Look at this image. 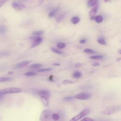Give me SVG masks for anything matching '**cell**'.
<instances>
[{"label":"cell","mask_w":121,"mask_h":121,"mask_svg":"<svg viewBox=\"0 0 121 121\" xmlns=\"http://www.w3.org/2000/svg\"><path fill=\"white\" fill-rule=\"evenodd\" d=\"M52 113L49 110H44L41 113L39 119L41 121H50L52 119Z\"/></svg>","instance_id":"obj_1"},{"label":"cell","mask_w":121,"mask_h":121,"mask_svg":"<svg viewBox=\"0 0 121 121\" xmlns=\"http://www.w3.org/2000/svg\"><path fill=\"white\" fill-rule=\"evenodd\" d=\"M90 112V109L88 108H86L80 112L78 114L76 115L72 118L69 121H78L82 118H83L85 115L88 114Z\"/></svg>","instance_id":"obj_2"},{"label":"cell","mask_w":121,"mask_h":121,"mask_svg":"<svg viewBox=\"0 0 121 121\" xmlns=\"http://www.w3.org/2000/svg\"><path fill=\"white\" fill-rule=\"evenodd\" d=\"M22 92V90L17 87H9L0 90V93L2 95L13 93H18Z\"/></svg>","instance_id":"obj_3"},{"label":"cell","mask_w":121,"mask_h":121,"mask_svg":"<svg viewBox=\"0 0 121 121\" xmlns=\"http://www.w3.org/2000/svg\"><path fill=\"white\" fill-rule=\"evenodd\" d=\"M91 94L86 92H82L76 95L75 98L81 100H85L88 99L91 97Z\"/></svg>","instance_id":"obj_4"},{"label":"cell","mask_w":121,"mask_h":121,"mask_svg":"<svg viewBox=\"0 0 121 121\" xmlns=\"http://www.w3.org/2000/svg\"><path fill=\"white\" fill-rule=\"evenodd\" d=\"M117 108L115 106H109L105 108L103 113L104 114L109 115L114 113L117 111Z\"/></svg>","instance_id":"obj_5"},{"label":"cell","mask_w":121,"mask_h":121,"mask_svg":"<svg viewBox=\"0 0 121 121\" xmlns=\"http://www.w3.org/2000/svg\"><path fill=\"white\" fill-rule=\"evenodd\" d=\"M11 7L12 8L17 11L22 10L25 8V6L23 3L17 2H12L11 4Z\"/></svg>","instance_id":"obj_6"},{"label":"cell","mask_w":121,"mask_h":121,"mask_svg":"<svg viewBox=\"0 0 121 121\" xmlns=\"http://www.w3.org/2000/svg\"><path fill=\"white\" fill-rule=\"evenodd\" d=\"M39 95L41 98L49 99L50 97V93L46 90H41L39 92Z\"/></svg>","instance_id":"obj_7"},{"label":"cell","mask_w":121,"mask_h":121,"mask_svg":"<svg viewBox=\"0 0 121 121\" xmlns=\"http://www.w3.org/2000/svg\"><path fill=\"white\" fill-rule=\"evenodd\" d=\"M42 41H43V38L41 37H37L35 38L34 39V42L31 44V48H33L35 47L36 46H38L39 44H40Z\"/></svg>","instance_id":"obj_8"},{"label":"cell","mask_w":121,"mask_h":121,"mask_svg":"<svg viewBox=\"0 0 121 121\" xmlns=\"http://www.w3.org/2000/svg\"><path fill=\"white\" fill-rule=\"evenodd\" d=\"M29 61H22L21 62H20L18 64H17V65H15V68H22L24 66H26L27 65H28L29 63Z\"/></svg>","instance_id":"obj_9"},{"label":"cell","mask_w":121,"mask_h":121,"mask_svg":"<svg viewBox=\"0 0 121 121\" xmlns=\"http://www.w3.org/2000/svg\"><path fill=\"white\" fill-rule=\"evenodd\" d=\"M59 10V8H56L53 9L52 10H51L49 12V13L48 14L49 17H54Z\"/></svg>","instance_id":"obj_10"},{"label":"cell","mask_w":121,"mask_h":121,"mask_svg":"<svg viewBox=\"0 0 121 121\" xmlns=\"http://www.w3.org/2000/svg\"><path fill=\"white\" fill-rule=\"evenodd\" d=\"M97 11V7L96 6L94 7L93 8H92L89 11V15L90 17H93L96 13Z\"/></svg>","instance_id":"obj_11"},{"label":"cell","mask_w":121,"mask_h":121,"mask_svg":"<svg viewBox=\"0 0 121 121\" xmlns=\"http://www.w3.org/2000/svg\"><path fill=\"white\" fill-rule=\"evenodd\" d=\"M10 52L8 51H4L0 52V58L7 57L10 55Z\"/></svg>","instance_id":"obj_12"},{"label":"cell","mask_w":121,"mask_h":121,"mask_svg":"<svg viewBox=\"0 0 121 121\" xmlns=\"http://www.w3.org/2000/svg\"><path fill=\"white\" fill-rule=\"evenodd\" d=\"M94 20L97 23H101L103 21V17L102 16L98 15L94 17Z\"/></svg>","instance_id":"obj_13"},{"label":"cell","mask_w":121,"mask_h":121,"mask_svg":"<svg viewBox=\"0 0 121 121\" xmlns=\"http://www.w3.org/2000/svg\"><path fill=\"white\" fill-rule=\"evenodd\" d=\"M97 2L98 1L96 0H89L87 2V5L88 7H92L95 5Z\"/></svg>","instance_id":"obj_14"},{"label":"cell","mask_w":121,"mask_h":121,"mask_svg":"<svg viewBox=\"0 0 121 121\" xmlns=\"http://www.w3.org/2000/svg\"><path fill=\"white\" fill-rule=\"evenodd\" d=\"M81 76H82V74L79 71H76L72 74L73 77L74 78H80L81 77Z\"/></svg>","instance_id":"obj_15"},{"label":"cell","mask_w":121,"mask_h":121,"mask_svg":"<svg viewBox=\"0 0 121 121\" xmlns=\"http://www.w3.org/2000/svg\"><path fill=\"white\" fill-rule=\"evenodd\" d=\"M80 21V18L78 17H72L71 22L74 24H77Z\"/></svg>","instance_id":"obj_16"},{"label":"cell","mask_w":121,"mask_h":121,"mask_svg":"<svg viewBox=\"0 0 121 121\" xmlns=\"http://www.w3.org/2000/svg\"><path fill=\"white\" fill-rule=\"evenodd\" d=\"M42 65L41 64L39 63H35V64H32L29 66V68L31 69H39L40 68Z\"/></svg>","instance_id":"obj_17"},{"label":"cell","mask_w":121,"mask_h":121,"mask_svg":"<svg viewBox=\"0 0 121 121\" xmlns=\"http://www.w3.org/2000/svg\"><path fill=\"white\" fill-rule=\"evenodd\" d=\"M7 31V28L5 26L3 25L0 26V35L4 34Z\"/></svg>","instance_id":"obj_18"},{"label":"cell","mask_w":121,"mask_h":121,"mask_svg":"<svg viewBox=\"0 0 121 121\" xmlns=\"http://www.w3.org/2000/svg\"><path fill=\"white\" fill-rule=\"evenodd\" d=\"M97 42L101 44V45H105L106 44V42H105V40L104 39V38H103V37H99L97 39Z\"/></svg>","instance_id":"obj_19"},{"label":"cell","mask_w":121,"mask_h":121,"mask_svg":"<svg viewBox=\"0 0 121 121\" xmlns=\"http://www.w3.org/2000/svg\"><path fill=\"white\" fill-rule=\"evenodd\" d=\"M52 119L55 121H58L60 119V115L57 113H53L52 115Z\"/></svg>","instance_id":"obj_20"},{"label":"cell","mask_w":121,"mask_h":121,"mask_svg":"<svg viewBox=\"0 0 121 121\" xmlns=\"http://www.w3.org/2000/svg\"><path fill=\"white\" fill-rule=\"evenodd\" d=\"M11 79V78L9 77H0V82H3L5 81H9Z\"/></svg>","instance_id":"obj_21"},{"label":"cell","mask_w":121,"mask_h":121,"mask_svg":"<svg viewBox=\"0 0 121 121\" xmlns=\"http://www.w3.org/2000/svg\"><path fill=\"white\" fill-rule=\"evenodd\" d=\"M103 58V56L101 55H95L90 57V59L92 60H100Z\"/></svg>","instance_id":"obj_22"},{"label":"cell","mask_w":121,"mask_h":121,"mask_svg":"<svg viewBox=\"0 0 121 121\" xmlns=\"http://www.w3.org/2000/svg\"><path fill=\"white\" fill-rule=\"evenodd\" d=\"M43 34V32L42 31L39 30V31H35L33 32L32 34L34 35L38 36V35H42Z\"/></svg>","instance_id":"obj_23"},{"label":"cell","mask_w":121,"mask_h":121,"mask_svg":"<svg viewBox=\"0 0 121 121\" xmlns=\"http://www.w3.org/2000/svg\"><path fill=\"white\" fill-rule=\"evenodd\" d=\"M41 100L42 102L43 103V104L44 105H45V106H48L49 105V100L48 99H43V98H41Z\"/></svg>","instance_id":"obj_24"},{"label":"cell","mask_w":121,"mask_h":121,"mask_svg":"<svg viewBox=\"0 0 121 121\" xmlns=\"http://www.w3.org/2000/svg\"><path fill=\"white\" fill-rule=\"evenodd\" d=\"M84 52L85 53H89V54H93V53H95V52L94 50L90 49H88V48L85 49L84 51Z\"/></svg>","instance_id":"obj_25"},{"label":"cell","mask_w":121,"mask_h":121,"mask_svg":"<svg viewBox=\"0 0 121 121\" xmlns=\"http://www.w3.org/2000/svg\"><path fill=\"white\" fill-rule=\"evenodd\" d=\"M51 50L52 52H55L56 53H57V54H62V52L61 51H60V50H58V49H57L55 48H51Z\"/></svg>","instance_id":"obj_26"},{"label":"cell","mask_w":121,"mask_h":121,"mask_svg":"<svg viewBox=\"0 0 121 121\" xmlns=\"http://www.w3.org/2000/svg\"><path fill=\"white\" fill-rule=\"evenodd\" d=\"M66 46V44L64 43H60L57 44V47L59 49H63L65 48Z\"/></svg>","instance_id":"obj_27"},{"label":"cell","mask_w":121,"mask_h":121,"mask_svg":"<svg viewBox=\"0 0 121 121\" xmlns=\"http://www.w3.org/2000/svg\"><path fill=\"white\" fill-rule=\"evenodd\" d=\"M51 68H44V69H41L39 70H38V71L40 72H48L50 70H51Z\"/></svg>","instance_id":"obj_28"},{"label":"cell","mask_w":121,"mask_h":121,"mask_svg":"<svg viewBox=\"0 0 121 121\" xmlns=\"http://www.w3.org/2000/svg\"><path fill=\"white\" fill-rule=\"evenodd\" d=\"M35 74L36 73L34 72H27L25 74V75L27 77H31V76H34Z\"/></svg>","instance_id":"obj_29"},{"label":"cell","mask_w":121,"mask_h":121,"mask_svg":"<svg viewBox=\"0 0 121 121\" xmlns=\"http://www.w3.org/2000/svg\"><path fill=\"white\" fill-rule=\"evenodd\" d=\"M73 83V82L69 80H64L62 81V84L64 85H67V84H72Z\"/></svg>","instance_id":"obj_30"},{"label":"cell","mask_w":121,"mask_h":121,"mask_svg":"<svg viewBox=\"0 0 121 121\" xmlns=\"http://www.w3.org/2000/svg\"><path fill=\"white\" fill-rule=\"evenodd\" d=\"M64 16H65L64 14H61V15H60L57 18V21L58 22H60V21H61L62 20V19L64 18Z\"/></svg>","instance_id":"obj_31"},{"label":"cell","mask_w":121,"mask_h":121,"mask_svg":"<svg viewBox=\"0 0 121 121\" xmlns=\"http://www.w3.org/2000/svg\"><path fill=\"white\" fill-rule=\"evenodd\" d=\"M80 121H95V120H94V119H92L91 118L85 117V118H83V119H82Z\"/></svg>","instance_id":"obj_32"},{"label":"cell","mask_w":121,"mask_h":121,"mask_svg":"<svg viewBox=\"0 0 121 121\" xmlns=\"http://www.w3.org/2000/svg\"><path fill=\"white\" fill-rule=\"evenodd\" d=\"M73 99V97L72 96H68L63 98V101H70Z\"/></svg>","instance_id":"obj_33"},{"label":"cell","mask_w":121,"mask_h":121,"mask_svg":"<svg viewBox=\"0 0 121 121\" xmlns=\"http://www.w3.org/2000/svg\"><path fill=\"white\" fill-rule=\"evenodd\" d=\"M100 65V63L97 62H95L92 64V66L94 67H97Z\"/></svg>","instance_id":"obj_34"},{"label":"cell","mask_w":121,"mask_h":121,"mask_svg":"<svg viewBox=\"0 0 121 121\" xmlns=\"http://www.w3.org/2000/svg\"><path fill=\"white\" fill-rule=\"evenodd\" d=\"M6 1L5 0H0V8L4 5V4L5 3Z\"/></svg>","instance_id":"obj_35"},{"label":"cell","mask_w":121,"mask_h":121,"mask_svg":"<svg viewBox=\"0 0 121 121\" xmlns=\"http://www.w3.org/2000/svg\"><path fill=\"white\" fill-rule=\"evenodd\" d=\"M86 39H81V40H80L79 43H85L86 42Z\"/></svg>","instance_id":"obj_36"},{"label":"cell","mask_w":121,"mask_h":121,"mask_svg":"<svg viewBox=\"0 0 121 121\" xmlns=\"http://www.w3.org/2000/svg\"><path fill=\"white\" fill-rule=\"evenodd\" d=\"M75 66L77 68H79V67H80L81 66V64H80V63H77L75 65Z\"/></svg>","instance_id":"obj_37"},{"label":"cell","mask_w":121,"mask_h":121,"mask_svg":"<svg viewBox=\"0 0 121 121\" xmlns=\"http://www.w3.org/2000/svg\"><path fill=\"white\" fill-rule=\"evenodd\" d=\"M53 66H59L60 64V63H53V64H52Z\"/></svg>","instance_id":"obj_38"},{"label":"cell","mask_w":121,"mask_h":121,"mask_svg":"<svg viewBox=\"0 0 121 121\" xmlns=\"http://www.w3.org/2000/svg\"><path fill=\"white\" fill-rule=\"evenodd\" d=\"M3 95H2L0 93V100H1L2 98L3 97Z\"/></svg>","instance_id":"obj_39"},{"label":"cell","mask_w":121,"mask_h":121,"mask_svg":"<svg viewBox=\"0 0 121 121\" xmlns=\"http://www.w3.org/2000/svg\"><path fill=\"white\" fill-rule=\"evenodd\" d=\"M43 2V1L42 0H39L38 1V3H39V5H41L42 3V2Z\"/></svg>","instance_id":"obj_40"},{"label":"cell","mask_w":121,"mask_h":121,"mask_svg":"<svg viewBox=\"0 0 121 121\" xmlns=\"http://www.w3.org/2000/svg\"><path fill=\"white\" fill-rule=\"evenodd\" d=\"M14 73H13V72H12V71H9L8 72V74H9V75H12V74H13Z\"/></svg>","instance_id":"obj_41"},{"label":"cell","mask_w":121,"mask_h":121,"mask_svg":"<svg viewBox=\"0 0 121 121\" xmlns=\"http://www.w3.org/2000/svg\"><path fill=\"white\" fill-rule=\"evenodd\" d=\"M98 121H109L107 120H99Z\"/></svg>","instance_id":"obj_42"},{"label":"cell","mask_w":121,"mask_h":121,"mask_svg":"<svg viewBox=\"0 0 121 121\" xmlns=\"http://www.w3.org/2000/svg\"><path fill=\"white\" fill-rule=\"evenodd\" d=\"M119 53L121 54V50L119 51Z\"/></svg>","instance_id":"obj_43"}]
</instances>
